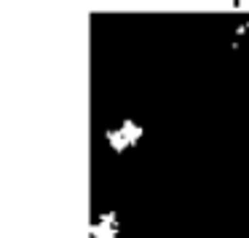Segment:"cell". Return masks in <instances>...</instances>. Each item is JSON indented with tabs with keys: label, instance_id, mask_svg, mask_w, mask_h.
I'll return each mask as SVG.
<instances>
[{
	"label": "cell",
	"instance_id": "7a4b0ae2",
	"mask_svg": "<svg viewBox=\"0 0 249 238\" xmlns=\"http://www.w3.org/2000/svg\"><path fill=\"white\" fill-rule=\"evenodd\" d=\"M91 238H121V222L115 211H105L94 220Z\"/></svg>",
	"mask_w": 249,
	"mask_h": 238
},
{
	"label": "cell",
	"instance_id": "6da1fadb",
	"mask_svg": "<svg viewBox=\"0 0 249 238\" xmlns=\"http://www.w3.org/2000/svg\"><path fill=\"white\" fill-rule=\"evenodd\" d=\"M140 136H142V129L140 126H134V123H121L118 129H110L107 131V142H110V147L113 150H118V153H124V150H129L131 145H137L140 142Z\"/></svg>",
	"mask_w": 249,
	"mask_h": 238
}]
</instances>
